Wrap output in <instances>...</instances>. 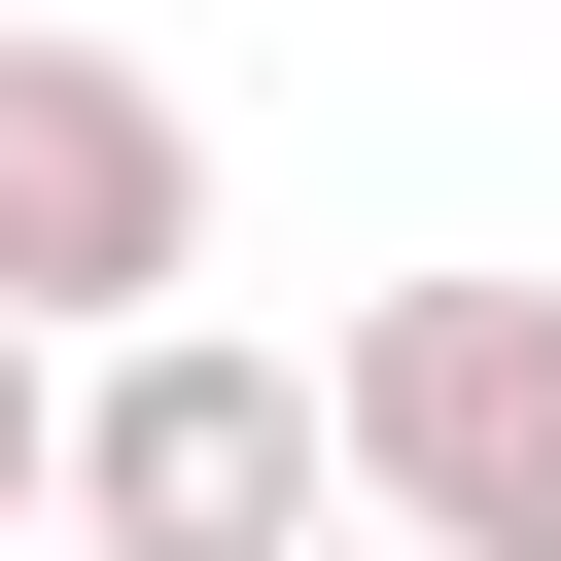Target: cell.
I'll return each mask as SVG.
<instances>
[{
	"instance_id": "cell-1",
	"label": "cell",
	"mask_w": 561,
	"mask_h": 561,
	"mask_svg": "<svg viewBox=\"0 0 561 561\" xmlns=\"http://www.w3.org/2000/svg\"><path fill=\"white\" fill-rule=\"evenodd\" d=\"M316 526H351V421H316L280 316H140V351H70V561H316Z\"/></svg>"
},
{
	"instance_id": "cell-2",
	"label": "cell",
	"mask_w": 561,
	"mask_h": 561,
	"mask_svg": "<svg viewBox=\"0 0 561 561\" xmlns=\"http://www.w3.org/2000/svg\"><path fill=\"white\" fill-rule=\"evenodd\" d=\"M0 316H35V351L210 316V105H175L140 35H35V0H0Z\"/></svg>"
},
{
	"instance_id": "cell-3",
	"label": "cell",
	"mask_w": 561,
	"mask_h": 561,
	"mask_svg": "<svg viewBox=\"0 0 561 561\" xmlns=\"http://www.w3.org/2000/svg\"><path fill=\"white\" fill-rule=\"evenodd\" d=\"M316 421H351V526L561 561V280H386V316L316 351Z\"/></svg>"
},
{
	"instance_id": "cell-4",
	"label": "cell",
	"mask_w": 561,
	"mask_h": 561,
	"mask_svg": "<svg viewBox=\"0 0 561 561\" xmlns=\"http://www.w3.org/2000/svg\"><path fill=\"white\" fill-rule=\"evenodd\" d=\"M0 526H70V351L0 316Z\"/></svg>"
},
{
	"instance_id": "cell-5",
	"label": "cell",
	"mask_w": 561,
	"mask_h": 561,
	"mask_svg": "<svg viewBox=\"0 0 561 561\" xmlns=\"http://www.w3.org/2000/svg\"><path fill=\"white\" fill-rule=\"evenodd\" d=\"M316 561H421V526H316Z\"/></svg>"
}]
</instances>
